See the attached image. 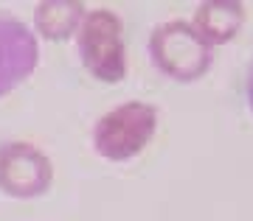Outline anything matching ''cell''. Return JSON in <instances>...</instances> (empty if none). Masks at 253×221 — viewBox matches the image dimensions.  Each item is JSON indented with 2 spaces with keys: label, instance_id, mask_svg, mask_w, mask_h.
Segmentation results:
<instances>
[{
  "label": "cell",
  "instance_id": "obj_1",
  "mask_svg": "<svg viewBox=\"0 0 253 221\" xmlns=\"http://www.w3.org/2000/svg\"><path fill=\"white\" fill-rule=\"evenodd\" d=\"M158 129V109L144 101H126L99 118L93 129V146L104 159L124 162L144 151Z\"/></svg>",
  "mask_w": 253,
  "mask_h": 221
},
{
  "label": "cell",
  "instance_id": "obj_2",
  "mask_svg": "<svg viewBox=\"0 0 253 221\" xmlns=\"http://www.w3.org/2000/svg\"><path fill=\"white\" fill-rule=\"evenodd\" d=\"M149 53L155 64L174 81H197L211 67V45L183 20L155 28L149 36Z\"/></svg>",
  "mask_w": 253,
  "mask_h": 221
},
{
  "label": "cell",
  "instance_id": "obj_3",
  "mask_svg": "<svg viewBox=\"0 0 253 221\" xmlns=\"http://www.w3.org/2000/svg\"><path fill=\"white\" fill-rule=\"evenodd\" d=\"M79 56L87 73L99 81H121L126 76L124 36L121 20L113 11H90L84 14L79 28Z\"/></svg>",
  "mask_w": 253,
  "mask_h": 221
},
{
  "label": "cell",
  "instance_id": "obj_4",
  "mask_svg": "<svg viewBox=\"0 0 253 221\" xmlns=\"http://www.w3.org/2000/svg\"><path fill=\"white\" fill-rule=\"evenodd\" d=\"M51 159L31 143L0 146V190L11 199H37L51 188Z\"/></svg>",
  "mask_w": 253,
  "mask_h": 221
},
{
  "label": "cell",
  "instance_id": "obj_5",
  "mask_svg": "<svg viewBox=\"0 0 253 221\" xmlns=\"http://www.w3.org/2000/svg\"><path fill=\"white\" fill-rule=\"evenodd\" d=\"M37 56L34 34L20 20L0 17V98L34 73Z\"/></svg>",
  "mask_w": 253,
  "mask_h": 221
},
{
  "label": "cell",
  "instance_id": "obj_6",
  "mask_svg": "<svg viewBox=\"0 0 253 221\" xmlns=\"http://www.w3.org/2000/svg\"><path fill=\"white\" fill-rule=\"evenodd\" d=\"M242 23H245V6L242 3H234V0L203 3L197 9V14H194V28H197V34L208 45L231 42L242 31Z\"/></svg>",
  "mask_w": 253,
  "mask_h": 221
},
{
  "label": "cell",
  "instance_id": "obj_7",
  "mask_svg": "<svg viewBox=\"0 0 253 221\" xmlns=\"http://www.w3.org/2000/svg\"><path fill=\"white\" fill-rule=\"evenodd\" d=\"M84 20V6L82 3H68V0H51V3H40L34 9V23L37 31L51 39V42H62L82 26Z\"/></svg>",
  "mask_w": 253,
  "mask_h": 221
},
{
  "label": "cell",
  "instance_id": "obj_8",
  "mask_svg": "<svg viewBox=\"0 0 253 221\" xmlns=\"http://www.w3.org/2000/svg\"><path fill=\"white\" fill-rule=\"evenodd\" d=\"M248 104L253 109V64H251V76H248Z\"/></svg>",
  "mask_w": 253,
  "mask_h": 221
}]
</instances>
